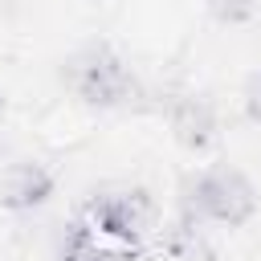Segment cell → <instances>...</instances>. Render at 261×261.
<instances>
[{
  "mask_svg": "<svg viewBox=\"0 0 261 261\" xmlns=\"http://www.w3.org/2000/svg\"><path fill=\"white\" fill-rule=\"evenodd\" d=\"M94 249H98V232L86 216H77V220L65 224V232L57 241V261H86Z\"/></svg>",
  "mask_w": 261,
  "mask_h": 261,
  "instance_id": "cell-6",
  "label": "cell"
},
{
  "mask_svg": "<svg viewBox=\"0 0 261 261\" xmlns=\"http://www.w3.org/2000/svg\"><path fill=\"white\" fill-rule=\"evenodd\" d=\"M241 102H245V118L261 126V69H257V73L245 82V94H241Z\"/></svg>",
  "mask_w": 261,
  "mask_h": 261,
  "instance_id": "cell-8",
  "label": "cell"
},
{
  "mask_svg": "<svg viewBox=\"0 0 261 261\" xmlns=\"http://www.w3.org/2000/svg\"><path fill=\"white\" fill-rule=\"evenodd\" d=\"M0 106H4V94H0Z\"/></svg>",
  "mask_w": 261,
  "mask_h": 261,
  "instance_id": "cell-10",
  "label": "cell"
},
{
  "mask_svg": "<svg viewBox=\"0 0 261 261\" xmlns=\"http://www.w3.org/2000/svg\"><path fill=\"white\" fill-rule=\"evenodd\" d=\"M69 86L73 94L94 106V110H114V106H126L135 94H139V82L130 73V65L110 49V45H94L86 53H77L69 61Z\"/></svg>",
  "mask_w": 261,
  "mask_h": 261,
  "instance_id": "cell-2",
  "label": "cell"
},
{
  "mask_svg": "<svg viewBox=\"0 0 261 261\" xmlns=\"http://www.w3.org/2000/svg\"><path fill=\"white\" fill-rule=\"evenodd\" d=\"M86 261H130V257L126 253H114V249H94Z\"/></svg>",
  "mask_w": 261,
  "mask_h": 261,
  "instance_id": "cell-9",
  "label": "cell"
},
{
  "mask_svg": "<svg viewBox=\"0 0 261 261\" xmlns=\"http://www.w3.org/2000/svg\"><path fill=\"white\" fill-rule=\"evenodd\" d=\"M257 4H261V0H204L208 16H212L216 24H228V29L249 24V20L257 16Z\"/></svg>",
  "mask_w": 261,
  "mask_h": 261,
  "instance_id": "cell-7",
  "label": "cell"
},
{
  "mask_svg": "<svg viewBox=\"0 0 261 261\" xmlns=\"http://www.w3.org/2000/svg\"><path fill=\"white\" fill-rule=\"evenodd\" d=\"M57 179L37 159H16L0 171V208L4 212H37L53 200Z\"/></svg>",
  "mask_w": 261,
  "mask_h": 261,
  "instance_id": "cell-4",
  "label": "cell"
},
{
  "mask_svg": "<svg viewBox=\"0 0 261 261\" xmlns=\"http://www.w3.org/2000/svg\"><path fill=\"white\" fill-rule=\"evenodd\" d=\"M86 220L94 224V232L135 245L151 220V196L143 188H118V192H98L86 204Z\"/></svg>",
  "mask_w": 261,
  "mask_h": 261,
  "instance_id": "cell-3",
  "label": "cell"
},
{
  "mask_svg": "<svg viewBox=\"0 0 261 261\" xmlns=\"http://www.w3.org/2000/svg\"><path fill=\"white\" fill-rule=\"evenodd\" d=\"M167 122H171L175 143H179L184 151H192V155H204V151L216 143V110H212V102L200 98V94L175 98Z\"/></svg>",
  "mask_w": 261,
  "mask_h": 261,
  "instance_id": "cell-5",
  "label": "cell"
},
{
  "mask_svg": "<svg viewBox=\"0 0 261 261\" xmlns=\"http://www.w3.org/2000/svg\"><path fill=\"white\" fill-rule=\"evenodd\" d=\"M184 216L188 220H212V224H224V228H241L257 216V188L249 184L245 171H237L228 163L204 167L184 188Z\"/></svg>",
  "mask_w": 261,
  "mask_h": 261,
  "instance_id": "cell-1",
  "label": "cell"
}]
</instances>
